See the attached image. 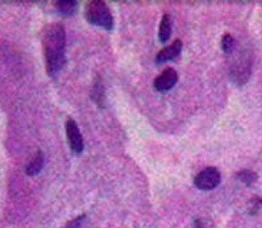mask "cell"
<instances>
[{"label":"cell","instance_id":"cell-4","mask_svg":"<svg viewBox=\"0 0 262 228\" xmlns=\"http://www.w3.org/2000/svg\"><path fill=\"white\" fill-rule=\"evenodd\" d=\"M222 182V176L220 172L216 168H206L202 170L194 179V183L199 190L210 191L216 189Z\"/></svg>","mask_w":262,"mask_h":228},{"label":"cell","instance_id":"cell-15","mask_svg":"<svg viewBox=\"0 0 262 228\" xmlns=\"http://www.w3.org/2000/svg\"><path fill=\"white\" fill-rule=\"evenodd\" d=\"M84 219H86V215L78 216L74 220H71L70 223H68L63 228H82V223H83Z\"/></svg>","mask_w":262,"mask_h":228},{"label":"cell","instance_id":"cell-5","mask_svg":"<svg viewBox=\"0 0 262 228\" xmlns=\"http://www.w3.org/2000/svg\"><path fill=\"white\" fill-rule=\"evenodd\" d=\"M66 136H68V142L70 145V149L74 152L75 154H80L83 152L84 142L82 133L79 131V127L77 126L74 119L69 117L66 120Z\"/></svg>","mask_w":262,"mask_h":228},{"label":"cell","instance_id":"cell-1","mask_svg":"<svg viewBox=\"0 0 262 228\" xmlns=\"http://www.w3.org/2000/svg\"><path fill=\"white\" fill-rule=\"evenodd\" d=\"M42 49L47 73L50 77H54L62 70L66 62V31L63 25L54 23L43 29Z\"/></svg>","mask_w":262,"mask_h":228},{"label":"cell","instance_id":"cell-3","mask_svg":"<svg viewBox=\"0 0 262 228\" xmlns=\"http://www.w3.org/2000/svg\"><path fill=\"white\" fill-rule=\"evenodd\" d=\"M252 74V58L247 53H243L238 59L231 66L229 78L236 86H244Z\"/></svg>","mask_w":262,"mask_h":228},{"label":"cell","instance_id":"cell-8","mask_svg":"<svg viewBox=\"0 0 262 228\" xmlns=\"http://www.w3.org/2000/svg\"><path fill=\"white\" fill-rule=\"evenodd\" d=\"M43 162H45V158H43V153L41 151H37L34 153L33 157L31 158V161L28 162V165L25 167V173L27 176H37L38 173L42 170Z\"/></svg>","mask_w":262,"mask_h":228},{"label":"cell","instance_id":"cell-6","mask_svg":"<svg viewBox=\"0 0 262 228\" xmlns=\"http://www.w3.org/2000/svg\"><path fill=\"white\" fill-rule=\"evenodd\" d=\"M178 82V73H177L174 69L169 68L166 70H164L155 79V89L157 91H169L170 89H173L176 86V84Z\"/></svg>","mask_w":262,"mask_h":228},{"label":"cell","instance_id":"cell-14","mask_svg":"<svg viewBox=\"0 0 262 228\" xmlns=\"http://www.w3.org/2000/svg\"><path fill=\"white\" fill-rule=\"evenodd\" d=\"M262 210V199L258 197H254L253 199L249 200L248 203V211H249L250 215H256Z\"/></svg>","mask_w":262,"mask_h":228},{"label":"cell","instance_id":"cell-2","mask_svg":"<svg viewBox=\"0 0 262 228\" xmlns=\"http://www.w3.org/2000/svg\"><path fill=\"white\" fill-rule=\"evenodd\" d=\"M84 16L90 24L102 27L107 31H111L114 28V17H112L111 10L102 0H93L87 3Z\"/></svg>","mask_w":262,"mask_h":228},{"label":"cell","instance_id":"cell-10","mask_svg":"<svg viewBox=\"0 0 262 228\" xmlns=\"http://www.w3.org/2000/svg\"><path fill=\"white\" fill-rule=\"evenodd\" d=\"M91 98H93V100L99 106V107H104V87H103L100 78H96L95 82H94L93 89H91Z\"/></svg>","mask_w":262,"mask_h":228},{"label":"cell","instance_id":"cell-11","mask_svg":"<svg viewBox=\"0 0 262 228\" xmlns=\"http://www.w3.org/2000/svg\"><path fill=\"white\" fill-rule=\"evenodd\" d=\"M78 2L75 0H61L57 2L56 8L62 16H73V13L77 11Z\"/></svg>","mask_w":262,"mask_h":228},{"label":"cell","instance_id":"cell-9","mask_svg":"<svg viewBox=\"0 0 262 228\" xmlns=\"http://www.w3.org/2000/svg\"><path fill=\"white\" fill-rule=\"evenodd\" d=\"M171 31H173V27H171V19L167 13H165L161 19L160 29H158V37H160V41L162 44L166 43L167 40L171 36Z\"/></svg>","mask_w":262,"mask_h":228},{"label":"cell","instance_id":"cell-7","mask_svg":"<svg viewBox=\"0 0 262 228\" xmlns=\"http://www.w3.org/2000/svg\"><path fill=\"white\" fill-rule=\"evenodd\" d=\"M182 41L176 40L171 45H169V47L164 48V49L158 52L157 57H156V64L161 65V64H165V62L177 58L181 54V52H182Z\"/></svg>","mask_w":262,"mask_h":228},{"label":"cell","instance_id":"cell-12","mask_svg":"<svg viewBox=\"0 0 262 228\" xmlns=\"http://www.w3.org/2000/svg\"><path fill=\"white\" fill-rule=\"evenodd\" d=\"M222 49L225 54H232L236 49V40L232 34H224L222 38Z\"/></svg>","mask_w":262,"mask_h":228},{"label":"cell","instance_id":"cell-13","mask_svg":"<svg viewBox=\"0 0 262 228\" xmlns=\"http://www.w3.org/2000/svg\"><path fill=\"white\" fill-rule=\"evenodd\" d=\"M237 177L241 182L247 183V185H252L253 182L257 181V174L252 170H241L238 172Z\"/></svg>","mask_w":262,"mask_h":228}]
</instances>
